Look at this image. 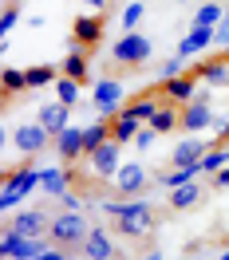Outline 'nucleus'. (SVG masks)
I'll use <instances>...</instances> for the list:
<instances>
[{
	"instance_id": "obj_1",
	"label": "nucleus",
	"mask_w": 229,
	"mask_h": 260,
	"mask_svg": "<svg viewBox=\"0 0 229 260\" xmlns=\"http://www.w3.org/2000/svg\"><path fill=\"white\" fill-rule=\"evenodd\" d=\"M99 209L111 217V229L119 237H131V241H142L150 237V229H154V205H150L147 197H119V201H99Z\"/></svg>"
},
{
	"instance_id": "obj_2",
	"label": "nucleus",
	"mask_w": 229,
	"mask_h": 260,
	"mask_svg": "<svg viewBox=\"0 0 229 260\" xmlns=\"http://www.w3.org/2000/svg\"><path fill=\"white\" fill-rule=\"evenodd\" d=\"M87 233H91V225H87V217H83V209H60L51 213V225H48V237L51 244H83L87 241Z\"/></svg>"
},
{
	"instance_id": "obj_3",
	"label": "nucleus",
	"mask_w": 229,
	"mask_h": 260,
	"mask_svg": "<svg viewBox=\"0 0 229 260\" xmlns=\"http://www.w3.org/2000/svg\"><path fill=\"white\" fill-rule=\"evenodd\" d=\"M119 166H123V142H114V138H107L99 150H91L87 154V178H95L99 185H111L114 174H119Z\"/></svg>"
},
{
	"instance_id": "obj_4",
	"label": "nucleus",
	"mask_w": 229,
	"mask_h": 260,
	"mask_svg": "<svg viewBox=\"0 0 229 260\" xmlns=\"http://www.w3.org/2000/svg\"><path fill=\"white\" fill-rule=\"evenodd\" d=\"M48 241H44V237H24V233H16L12 225H4V233H0V256L4 260H36V256L48 252Z\"/></svg>"
},
{
	"instance_id": "obj_5",
	"label": "nucleus",
	"mask_w": 229,
	"mask_h": 260,
	"mask_svg": "<svg viewBox=\"0 0 229 260\" xmlns=\"http://www.w3.org/2000/svg\"><path fill=\"white\" fill-rule=\"evenodd\" d=\"M12 146H16V154H24V158H36V154H48V150L55 146V138H51V130L36 118V122H20V126L12 130Z\"/></svg>"
},
{
	"instance_id": "obj_6",
	"label": "nucleus",
	"mask_w": 229,
	"mask_h": 260,
	"mask_svg": "<svg viewBox=\"0 0 229 260\" xmlns=\"http://www.w3.org/2000/svg\"><path fill=\"white\" fill-rule=\"evenodd\" d=\"M150 51H154V44H150L142 32H123L119 40H114L111 55L119 59V63H127V67H142L150 59Z\"/></svg>"
},
{
	"instance_id": "obj_7",
	"label": "nucleus",
	"mask_w": 229,
	"mask_h": 260,
	"mask_svg": "<svg viewBox=\"0 0 229 260\" xmlns=\"http://www.w3.org/2000/svg\"><path fill=\"white\" fill-rule=\"evenodd\" d=\"M147 185H150V174H147V166H138V162H123L111 181V189L119 197H142Z\"/></svg>"
},
{
	"instance_id": "obj_8",
	"label": "nucleus",
	"mask_w": 229,
	"mask_h": 260,
	"mask_svg": "<svg viewBox=\"0 0 229 260\" xmlns=\"http://www.w3.org/2000/svg\"><path fill=\"white\" fill-rule=\"evenodd\" d=\"M213 126V99L210 91H197L186 107H182V130L186 134H197V130H206Z\"/></svg>"
},
{
	"instance_id": "obj_9",
	"label": "nucleus",
	"mask_w": 229,
	"mask_h": 260,
	"mask_svg": "<svg viewBox=\"0 0 229 260\" xmlns=\"http://www.w3.org/2000/svg\"><path fill=\"white\" fill-rule=\"evenodd\" d=\"M91 103H95L99 118H114V114L127 107L123 83H119V79H99V83H95V91H91Z\"/></svg>"
},
{
	"instance_id": "obj_10",
	"label": "nucleus",
	"mask_w": 229,
	"mask_h": 260,
	"mask_svg": "<svg viewBox=\"0 0 229 260\" xmlns=\"http://www.w3.org/2000/svg\"><path fill=\"white\" fill-rule=\"evenodd\" d=\"M103 32H107L103 12H79V16L71 20V40H75V44H83V48H91V51L103 44Z\"/></svg>"
},
{
	"instance_id": "obj_11",
	"label": "nucleus",
	"mask_w": 229,
	"mask_h": 260,
	"mask_svg": "<svg viewBox=\"0 0 229 260\" xmlns=\"http://www.w3.org/2000/svg\"><path fill=\"white\" fill-rule=\"evenodd\" d=\"M197 83H202V79H197L194 71H182V75H174V79H162V83H158V95H162L166 103H178V107H186V103H190V99L202 91Z\"/></svg>"
},
{
	"instance_id": "obj_12",
	"label": "nucleus",
	"mask_w": 229,
	"mask_h": 260,
	"mask_svg": "<svg viewBox=\"0 0 229 260\" xmlns=\"http://www.w3.org/2000/svg\"><path fill=\"white\" fill-rule=\"evenodd\" d=\"M55 154H60V162H67V166H75L83 158V126H67V130H60L55 134Z\"/></svg>"
},
{
	"instance_id": "obj_13",
	"label": "nucleus",
	"mask_w": 229,
	"mask_h": 260,
	"mask_svg": "<svg viewBox=\"0 0 229 260\" xmlns=\"http://www.w3.org/2000/svg\"><path fill=\"white\" fill-rule=\"evenodd\" d=\"M8 225L16 229V233H24V237H48L51 213H44V209H20Z\"/></svg>"
},
{
	"instance_id": "obj_14",
	"label": "nucleus",
	"mask_w": 229,
	"mask_h": 260,
	"mask_svg": "<svg viewBox=\"0 0 229 260\" xmlns=\"http://www.w3.org/2000/svg\"><path fill=\"white\" fill-rule=\"evenodd\" d=\"M60 67H64V75L87 83V79H91V48H83V44L71 40V51L64 55V63H60Z\"/></svg>"
},
{
	"instance_id": "obj_15",
	"label": "nucleus",
	"mask_w": 229,
	"mask_h": 260,
	"mask_svg": "<svg viewBox=\"0 0 229 260\" xmlns=\"http://www.w3.org/2000/svg\"><path fill=\"white\" fill-rule=\"evenodd\" d=\"M213 48V28L210 24H190V32L178 40V55L182 59H190V55H197V51Z\"/></svg>"
},
{
	"instance_id": "obj_16",
	"label": "nucleus",
	"mask_w": 229,
	"mask_h": 260,
	"mask_svg": "<svg viewBox=\"0 0 229 260\" xmlns=\"http://www.w3.org/2000/svg\"><path fill=\"white\" fill-rule=\"evenodd\" d=\"M36 118H40V122L51 130V138H55L60 130L71 126V107H67V103H60V99H51V103H44V107L36 111Z\"/></svg>"
},
{
	"instance_id": "obj_17",
	"label": "nucleus",
	"mask_w": 229,
	"mask_h": 260,
	"mask_svg": "<svg viewBox=\"0 0 229 260\" xmlns=\"http://www.w3.org/2000/svg\"><path fill=\"white\" fill-rule=\"evenodd\" d=\"M194 75L202 83H210L213 91H217V87H229V55L225 59H202V63L194 67Z\"/></svg>"
},
{
	"instance_id": "obj_18",
	"label": "nucleus",
	"mask_w": 229,
	"mask_h": 260,
	"mask_svg": "<svg viewBox=\"0 0 229 260\" xmlns=\"http://www.w3.org/2000/svg\"><path fill=\"white\" fill-rule=\"evenodd\" d=\"M79 252H83L87 260H111V256H114V244H111V237H107L103 229H95V225H91L87 241L79 244Z\"/></svg>"
},
{
	"instance_id": "obj_19",
	"label": "nucleus",
	"mask_w": 229,
	"mask_h": 260,
	"mask_svg": "<svg viewBox=\"0 0 229 260\" xmlns=\"http://www.w3.org/2000/svg\"><path fill=\"white\" fill-rule=\"evenodd\" d=\"M40 189L48 197H60L71 189V166L60 162V170H40Z\"/></svg>"
},
{
	"instance_id": "obj_20",
	"label": "nucleus",
	"mask_w": 229,
	"mask_h": 260,
	"mask_svg": "<svg viewBox=\"0 0 229 260\" xmlns=\"http://www.w3.org/2000/svg\"><path fill=\"white\" fill-rule=\"evenodd\" d=\"M107 122H111V138H114V142H123V146L134 142V134L142 130V118H134V114H127V111H119L114 118H107Z\"/></svg>"
},
{
	"instance_id": "obj_21",
	"label": "nucleus",
	"mask_w": 229,
	"mask_h": 260,
	"mask_svg": "<svg viewBox=\"0 0 229 260\" xmlns=\"http://www.w3.org/2000/svg\"><path fill=\"white\" fill-rule=\"evenodd\" d=\"M150 126L158 130V134H170V130H178L182 126V107L178 103H158V111H154V118H150Z\"/></svg>"
},
{
	"instance_id": "obj_22",
	"label": "nucleus",
	"mask_w": 229,
	"mask_h": 260,
	"mask_svg": "<svg viewBox=\"0 0 229 260\" xmlns=\"http://www.w3.org/2000/svg\"><path fill=\"white\" fill-rule=\"evenodd\" d=\"M206 142L202 138H182L178 146H174V154H170V166H194V162H202V154H206Z\"/></svg>"
},
{
	"instance_id": "obj_23",
	"label": "nucleus",
	"mask_w": 229,
	"mask_h": 260,
	"mask_svg": "<svg viewBox=\"0 0 229 260\" xmlns=\"http://www.w3.org/2000/svg\"><path fill=\"white\" fill-rule=\"evenodd\" d=\"M194 205H202V185H197V181H186V185H174V189H170V209L174 213L194 209Z\"/></svg>"
},
{
	"instance_id": "obj_24",
	"label": "nucleus",
	"mask_w": 229,
	"mask_h": 260,
	"mask_svg": "<svg viewBox=\"0 0 229 260\" xmlns=\"http://www.w3.org/2000/svg\"><path fill=\"white\" fill-rule=\"evenodd\" d=\"M202 178V162H194V166H174L170 174H158V185H166V189H174V185H186V181H197Z\"/></svg>"
},
{
	"instance_id": "obj_25",
	"label": "nucleus",
	"mask_w": 229,
	"mask_h": 260,
	"mask_svg": "<svg viewBox=\"0 0 229 260\" xmlns=\"http://www.w3.org/2000/svg\"><path fill=\"white\" fill-rule=\"evenodd\" d=\"M60 71H64V67H55V63H36V67H28V71H24V75H28V91L51 87V83L60 79Z\"/></svg>"
},
{
	"instance_id": "obj_26",
	"label": "nucleus",
	"mask_w": 229,
	"mask_h": 260,
	"mask_svg": "<svg viewBox=\"0 0 229 260\" xmlns=\"http://www.w3.org/2000/svg\"><path fill=\"white\" fill-rule=\"evenodd\" d=\"M107 138H111V122H107V118H99V122H91V126H83V158H87L91 150H99Z\"/></svg>"
},
{
	"instance_id": "obj_27",
	"label": "nucleus",
	"mask_w": 229,
	"mask_h": 260,
	"mask_svg": "<svg viewBox=\"0 0 229 260\" xmlns=\"http://www.w3.org/2000/svg\"><path fill=\"white\" fill-rule=\"evenodd\" d=\"M79 87H83V83L71 79V75H64V71H60V79L51 83L55 99H60V103H67V107H75V103H79Z\"/></svg>"
},
{
	"instance_id": "obj_28",
	"label": "nucleus",
	"mask_w": 229,
	"mask_h": 260,
	"mask_svg": "<svg viewBox=\"0 0 229 260\" xmlns=\"http://www.w3.org/2000/svg\"><path fill=\"white\" fill-rule=\"evenodd\" d=\"M0 87H4V99H12L16 91H28V75L20 67H4L0 71Z\"/></svg>"
},
{
	"instance_id": "obj_29",
	"label": "nucleus",
	"mask_w": 229,
	"mask_h": 260,
	"mask_svg": "<svg viewBox=\"0 0 229 260\" xmlns=\"http://www.w3.org/2000/svg\"><path fill=\"white\" fill-rule=\"evenodd\" d=\"M221 20H225V8H221L217 0H206V4L194 12V24H210V28H217Z\"/></svg>"
},
{
	"instance_id": "obj_30",
	"label": "nucleus",
	"mask_w": 229,
	"mask_h": 260,
	"mask_svg": "<svg viewBox=\"0 0 229 260\" xmlns=\"http://www.w3.org/2000/svg\"><path fill=\"white\" fill-rule=\"evenodd\" d=\"M225 162H229V150L217 142V146H210L206 154H202V174H217V170H221Z\"/></svg>"
},
{
	"instance_id": "obj_31",
	"label": "nucleus",
	"mask_w": 229,
	"mask_h": 260,
	"mask_svg": "<svg viewBox=\"0 0 229 260\" xmlns=\"http://www.w3.org/2000/svg\"><path fill=\"white\" fill-rule=\"evenodd\" d=\"M16 20H20V4H16V0H8V4L0 8V36L12 32V28H16Z\"/></svg>"
},
{
	"instance_id": "obj_32",
	"label": "nucleus",
	"mask_w": 229,
	"mask_h": 260,
	"mask_svg": "<svg viewBox=\"0 0 229 260\" xmlns=\"http://www.w3.org/2000/svg\"><path fill=\"white\" fill-rule=\"evenodd\" d=\"M142 16H147V4H138V0H134V4H127V8H123V28H127V32H134V28L142 24Z\"/></svg>"
},
{
	"instance_id": "obj_33",
	"label": "nucleus",
	"mask_w": 229,
	"mask_h": 260,
	"mask_svg": "<svg viewBox=\"0 0 229 260\" xmlns=\"http://www.w3.org/2000/svg\"><path fill=\"white\" fill-rule=\"evenodd\" d=\"M154 138H158V130L150 126V122H142V130L134 134V146H138V150H150V146H154Z\"/></svg>"
},
{
	"instance_id": "obj_34",
	"label": "nucleus",
	"mask_w": 229,
	"mask_h": 260,
	"mask_svg": "<svg viewBox=\"0 0 229 260\" xmlns=\"http://www.w3.org/2000/svg\"><path fill=\"white\" fill-rule=\"evenodd\" d=\"M182 71H186V59L174 51V59H166V63H162V79H174V75H182Z\"/></svg>"
},
{
	"instance_id": "obj_35",
	"label": "nucleus",
	"mask_w": 229,
	"mask_h": 260,
	"mask_svg": "<svg viewBox=\"0 0 229 260\" xmlns=\"http://www.w3.org/2000/svg\"><path fill=\"white\" fill-rule=\"evenodd\" d=\"M213 44H217V48H229V16L213 28Z\"/></svg>"
},
{
	"instance_id": "obj_36",
	"label": "nucleus",
	"mask_w": 229,
	"mask_h": 260,
	"mask_svg": "<svg viewBox=\"0 0 229 260\" xmlns=\"http://www.w3.org/2000/svg\"><path fill=\"white\" fill-rule=\"evenodd\" d=\"M210 178H213V189H229V162L221 166L217 174H210Z\"/></svg>"
},
{
	"instance_id": "obj_37",
	"label": "nucleus",
	"mask_w": 229,
	"mask_h": 260,
	"mask_svg": "<svg viewBox=\"0 0 229 260\" xmlns=\"http://www.w3.org/2000/svg\"><path fill=\"white\" fill-rule=\"evenodd\" d=\"M83 8H87V12H103V8H107V0H83Z\"/></svg>"
},
{
	"instance_id": "obj_38",
	"label": "nucleus",
	"mask_w": 229,
	"mask_h": 260,
	"mask_svg": "<svg viewBox=\"0 0 229 260\" xmlns=\"http://www.w3.org/2000/svg\"><path fill=\"white\" fill-rule=\"evenodd\" d=\"M217 142H221V146H229V118L221 122V130H217Z\"/></svg>"
},
{
	"instance_id": "obj_39",
	"label": "nucleus",
	"mask_w": 229,
	"mask_h": 260,
	"mask_svg": "<svg viewBox=\"0 0 229 260\" xmlns=\"http://www.w3.org/2000/svg\"><path fill=\"white\" fill-rule=\"evenodd\" d=\"M16 4H28V0H16Z\"/></svg>"
},
{
	"instance_id": "obj_40",
	"label": "nucleus",
	"mask_w": 229,
	"mask_h": 260,
	"mask_svg": "<svg viewBox=\"0 0 229 260\" xmlns=\"http://www.w3.org/2000/svg\"><path fill=\"white\" fill-rule=\"evenodd\" d=\"M225 16H229V8H225Z\"/></svg>"
},
{
	"instance_id": "obj_41",
	"label": "nucleus",
	"mask_w": 229,
	"mask_h": 260,
	"mask_svg": "<svg viewBox=\"0 0 229 260\" xmlns=\"http://www.w3.org/2000/svg\"><path fill=\"white\" fill-rule=\"evenodd\" d=\"M225 55H229V51H225Z\"/></svg>"
},
{
	"instance_id": "obj_42",
	"label": "nucleus",
	"mask_w": 229,
	"mask_h": 260,
	"mask_svg": "<svg viewBox=\"0 0 229 260\" xmlns=\"http://www.w3.org/2000/svg\"><path fill=\"white\" fill-rule=\"evenodd\" d=\"M225 150H229V146H225Z\"/></svg>"
}]
</instances>
